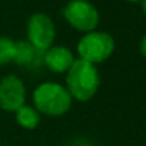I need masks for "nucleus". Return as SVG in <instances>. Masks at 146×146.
Masks as SVG:
<instances>
[{
    "mask_svg": "<svg viewBox=\"0 0 146 146\" xmlns=\"http://www.w3.org/2000/svg\"><path fill=\"white\" fill-rule=\"evenodd\" d=\"M141 52H142V55L146 58V36H143V38H142V41H141Z\"/></svg>",
    "mask_w": 146,
    "mask_h": 146,
    "instance_id": "11",
    "label": "nucleus"
},
{
    "mask_svg": "<svg viewBox=\"0 0 146 146\" xmlns=\"http://www.w3.org/2000/svg\"><path fill=\"white\" fill-rule=\"evenodd\" d=\"M115 51V40L106 31L92 30L85 33L77 44L78 57L94 65L106 61Z\"/></svg>",
    "mask_w": 146,
    "mask_h": 146,
    "instance_id": "3",
    "label": "nucleus"
},
{
    "mask_svg": "<svg viewBox=\"0 0 146 146\" xmlns=\"http://www.w3.org/2000/svg\"><path fill=\"white\" fill-rule=\"evenodd\" d=\"M125 1H132V3H135V1H141V0H125Z\"/></svg>",
    "mask_w": 146,
    "mask_h": 146,
    "instance_id": "13",
    "label": "nucleus"
},
{
    "mask_svg": "<svg viewBox=\"0 0 146 146\" xmlns=\"http://www.w3.org/2000/svg\"><path fill=\"white\" fill-rule=\"evenodd\" d=\"M55 38V26L48 14L37 11L27 20V41L40 51L48 50Z\"/></svg>",
    "mask_w": 146,
    "mask_h": 146,
    "instance_id": "5",
    "label": "nucleus"
},
{
    "mask_svg": "<svg viewBox=\"0 0 146 146\" xmlns=\"http://www.w3.org/2000/svg\"><path fill=\"white\" fill-rule=\"evenodd\" d=\"M141 4H142V10H143V13L146 14V0H141Z\"/></svg>",
    "mask_w": 146,
    "mask_h": 146,
    "instance_id": "12",
    "label": "nucleus"
},
{
    "mask_svg": "<svg viewBox=\"0 0 146 146\" xmlns=\"http://www.w3.org/2000/svg\"><path fill=\"white\" fill-rule=\"evenodd\" d=\"M26 105L24 82L16 75H6L0 81V108L7 112H16Z\"/></svg>",
    "mask_w": 146,
    "mask_h": 146,
    "instance_id": "6",
    "label": "nucleus"
},
{
    "mask_svg": "<svg viewBox=\"0 0 146 146\" xmlns=\"http://www.w3.org/2000/svg\"><path fill=\"white\" fill-rule=\"evenodd\" d=\"M62 16L72 29L82 33L95 30L99 23L98 9L88 0H70L62 9Z\"/></svg>",
    "mask_w": 146,
    "mask_h": 146,
    "instance_id": "4",
    "label": "nucleus"
},
{
    "mask_svg": "<svg viewBox=\"0 0 146 146\" xmlns=\"http://www.w3.org/2000/svg\"><path fill=\"white\" fill-rule=\"evenodd\" d=\"M16 121L17 123L24 128V129H29V131H33L36 129L38 125H40V121H41V113L34 108V106H29V105H23L20 109H17L16 112Z\"/></svg>",
    "mask_w": 146,
    "mask_h": 146,
    "instance_id": "9",
    "label": "nucleus"
},
{
    "mask_svg": "<svg viewBox=\"0 0 146 146\" xmlns=\"http://www.w3.org/2000/svg\"><path fill=\"white\" fill-rule=\"evenodd\" d=\"M14 54V41L7 37H0V65L13 61Z\"/></svg>",
    "mask_w": 146,
    "mask_h": 146,
    "instance_id": "10",
    "label": "nucleus"
},
{
    "mask_svg": "<svg viewBox=\"0 0 146 146\" xmlns=\"http://www.w3.org/2000/svg\"><path fill=\"white\" fill-rule=\"evenodd\" d=\"M74 61L75 57L72 51L64 46H51L43 55V64L55 74H65Z\"/></svg>",
    "mask_w": 146,
    "mask_h": 146,
    "instance_id": "7",
    "label": "nucleus"
},
{
    "mask_svg": "<svg viewBox=\"0 0 146 146\" xmlns=\"http://www.w3.org/2000/svg\"><path fill=\"white\" fill-rule=\"evenodd\" d=\"M34 108L47 116H62L72 105V97L65 85L58 82H43L33 92Z\"/></svg>",
    "mask_w": 146,
    "mask_h": 146,
    "instance_id": "2",
    "label": "nucleus"
},
{
    "mask_svg": "<svg viewBox=\"0 0 146 146\" xmlns=\"http://www.w3.org/2000/svg\"><path fill=\"white\" fill-rule=\"evenodd\" d=\"M43 55L44 51L37 50L31 46L27 40L14 41V54H13V62H16L20 67L27 68H37L43 64Z\"/></svg>",
    "mask_w": 146,
    "mask_h": 146,
    "instance_id": "8",
    "label": "nucleus"
},
{
    "mask_svg": "<svg viewBox=\"0 0 146 146\" xmlns=\"http://www.w3.org/2000/svg\"><path fill=\"white\" fill-rule=\"evenodd\" d=\"M65 88L72 99L85 102L94 98L99 88L97 65L81 58H75L70 70L65 72Z\"/></svg>",
    "mask_w": 146,
    "mask_h": 146,
    "instance_id": "1",
    "label": "nucleus"
}]
</instances>
